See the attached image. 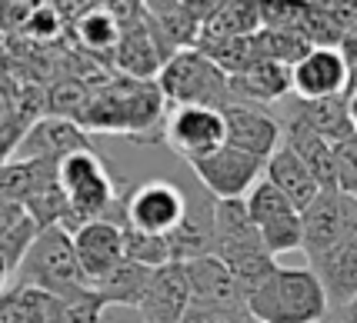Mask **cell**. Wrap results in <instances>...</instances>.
<instances>
[{
  "instance_id": "9c48e42d",
  "label": "cell",
  "mask_w": 357,
  "mask_h": 323,
  "mask_svg": "<svg viewBox=\"0 0 357 323\" xmlns=\"http://www.w3.org/2000/svg\"><path fill=\"white\" fill-rule=\"evenodd\" d=\"M248 214L254 220V227L261 233L264 246L278 257V253H291V250H301L304 244V220H301V210L294 203L280 194L271 180H261V184L250 190L248 197Z\"/></svg>"
},
{
  "instance_id": "4fadbf2b",
  "label": "cell",
  "mask_w": 357,
  "mask_h": 323,
  "mask_svg": "<svg viewBox=\"0 0 357 323\" xmlns=\"http://www.w3.org/2000/svg\"><path fill=\"white\" fill-rule=\"evenodd\" d=\"M77 150H93L91 137L80 123L67 117H40L27 127V134L14 147V160H44V164H61L63 157L77 154Z\"/></svg>"
},
{
  "instance_id": "836d02e7",
  "label": "cell",
  "mask_w": 357,
  "mask_h": 323,
  "mask_svg": "<svg viewBox=\"0 0 357 323\" xmlns=\"http://www.w3.org/2000/svg\"><path fill=\"white\" fill-rule=\"evenodd\" d=\"M124 250H127V260L140 263V267H164V263H177L174 260V246L171 237H151V233H140L130 230L124 223Z\"/></svg>"
},
{
  "instance_id": "d590c367",
  "label": "cell",
  "mask_w": 357,
  "mask_h": 323,
  "mask_svg": "<svg viewBox=\"0 0 357 323\" xmlns=\"http://www.w3.org/2000/svg\"><path fill=\"white\" fill-rule=\"evenodd\" d=\"M181 323H254L248 307H214V304H190Z\"/></svg>"
},
{
  "instance_id": "3957f363",
  "label": "cell",
  "mask_w": 357,
  "mask_h": 323,
  "mask_svg": "<svg viewBox=\"0 0 357 323\" xmlns=\"http://www.w3.org/2000/svg\"><path fill=\"white\" fill-rule=\"evenodd\" d=\"M214 253L231 267V274L244 287V293H250L278 267L274 253L264 246L261 233L254 227L244 200L214 203Z\"/></svg>"
},
{
  "instance_id": "30bf717a",
  "label": "cell",
  "mask_w": 357,
  "mask_h": 323,
  "mask_svg": "<svg viewBox=\"0 0 357 323\" xmlns=\"http://www.w3.org/2000/svg\"><path fill=\"white\" fill-rule=\"evenodd\" d=\"M197 184L214 197V200H244L254 187L261 184V173H264V160L237 150L231 143L218 147L214 154L201 157L190 164Z\"/></svg>"
},
{
  "instance_id": "7bdbcfd3",
  "label": "cell",
  "mask_w": 357,
  "mask_h": 323,
  "mask_svg": "<svg viewBox=\"0 0 357 323\" xmlns=\"http://www.w3.org/2000/svg\"><path fill=\"white\" fill-rule=\"evenodd\" d=\"M307 3H314V7H337L341 0H307Z\"/></svg>"
},
{
  "instance_id": "b9f144b4",
  "label": "cell",
  "mask_w": 357,
  "mask_h": 323,
  "mask_svg": "<svg viewBox=\"0 0 357 323\" xmlns=\"http://www.w3.org/2000/svg\"><path fill=\"white\" fill-rule=\"evenodd\" d=\"M344 100H347V117L354 123V134H357V87L354 90H344Z\"/></svg>"
},
{
  "instance_id": "ba28073f",
  "label": "cell",
  "mask_w": 357,
  "mask_h": 323,
  "mask_svg": "<svg viewBox=\"0 0 357 323\" xmlns=\"http://www.w3.org/2000/svg\"><path fill=\"white\" fill-rule=\"evenodd\" d=\"M190 210L187 190L174 180H147L134 187V194L124 200V223L130 230L151 233V237H174Z\"/></svg>"
},
{
  "instance_id": "7402d4cb",
  "label": "cell",
  "mask_w": 357,
  "mask_h": 323,
  "mask_svg": "<svg viewBox=\"0 0 357 323\" xmlns=\"http://www.w3.org/2000/svg\"><path fill=\"white\" fill-rule=\"evenodd\" d=\"M284 117H294V120L307 123L314 134H321L331 143H341V140L354 137V123L347 117V100L344 93L337 97H321V100H297L284 110Z\"/></svg>"
},
{
  "instance_id": "8d00e7d4",
  "label": "cell",
  "mask_w": 357,
  "mask_h": 323,
  "mask_svg": "<svg viewBox=\"0 0 357 323\" xmlns=\"http://www.w3.org/2000/svg\"><path fill=\"white\" fill-rule=\"evenodd\" d=\"M344 40L341 54L347 57V63H357V0H344Z\"/></svg>"
},
{
  "instance_id": "e575fe53",
  "label": "cell",
  "mask_w": 357,
  "mask_h": 323,
  "mask_svg": "<svg viewBox=\"0 0 357 323\" xmlns=\"http://www.w3.org/2000/svg\"><path fill=\"white\" fill-rule=\"evenodd\" d=\"M334 177L344 194L357 197V134L334 143Z\"/></svg>"
},
{
  "instance_id": "52a82bcc",
  "label": "cell",
  "mask_w": 357,
  "mask_h": 323,
  "mask_svg": "<svg viewBox=\"0 0 357 323\" xmlns=\"http://www.w3.org/2000/svg\"><path fill=\"white\" fill-rule=\"evenodd\" d=\"M301 220H304L301 250L307 253V263H311L357 233V197L344 194L341 187H324L311 207L301 214Z\"/></svg>"
},
{
  "instance_id": "f1b7e54d",
  "label": "cell",
  "mask_w": 357,
  "mask_h": 323,
  "mask_svg": "<svg viewBox=\"0 0 357 323\" xmlns=\"http://www.w3.org/2000/svg\"><path fill=\"white\" fill-rule=\"evenodd\" d=\"M107 304L97 297V290H84L77 297H44V317L47 323H97L104 317Z\"/></svg>"
},
{
  "instance_id": "cb8c5ba5",
  "label": "cell",
  "mask_w": 357,
  "mask_h": 323,
  "mask_svg": "<svg viewBox=\"0 0 357 323\" xmlns=\"http://www.w3.org/2000/svg\"><path fill=\"white\" fill-rule=\"evenodd\" d=\"M144 14L151 17V24L160 31V37H164L174 50L197 47L201 20L187 10L184 0H144Z\"/></svg>"
},
{
  "instance_id": "4316f807",
  "label": "cell",
  "mask_w": 357,
  "mask_h": 323,
  "mask_svg": "<svg viewBox=\"0 0 357 323\" xmlns=\"http://www.w3.org/2000/svg\"><path fill=\"white\" fill-rule=\"evenodd\" d=\"M147 280H151V267H140L134 260H124L121 267H114L104 280L93 283L97 297L107 304V307H140V297L147 290Z\"/></svg>"
},
{
  "instance_id": "ac0fdd59",
  "label": "cell",
  "mask_w": 357,
  "mask_h": 323,
  "mask_svg": "<svg viewBox=\"0 0 357 323\" xmlns=\"http://www.w3.org/2000/svg\"><path fill=\"white\" fill-rule=\"evenodd\" d=\"M190 304H214V307H248V293L231 274V267L218 253H204L184 263Z\"/></svg>"
},
{
  "instance_id": "7a4b0ae2",
  "label": "cell",
  "mask_w": 357,
  "mask_h": 323,
  "mask_svg": "<svg viewBox=\"0 0 357 323\" xmlns=\"http://www.w3.org/2000/svg\"><path fill=\"white\" fill-rule=\"evenodd\" d=\"M248 310L257 323H324L331 304L311 267H274L248 293Z\"/></svg>"
},
{
  "instance_id": "60d3db41",
  "label": "cell",
  "mask_w": 357,
  "mask_h": 323,
  "mask_svg": "<svg viewBox=\"0 0 357 323\" xmlns=\"http://www.w3.org/2000/svg\"><path fill=\"white\" fill-rule=\"evenodd\" d=\"M7 280H14V267L3 257V250H0V293L7 290Z\"/></svg>"
},
{
  "instance_id": "ffe728a7",
  "label": "cell",
  "mask_w": 357,
  "mask_h": 323,
  "mask_svg": "<svg viewBox=\"0 0 357 323\" xmlns=\"http://www.w3.org/2000/svg\"><path fill=\"white\" fill-rule=\"evenodd\" d=\"M307 267H311L314 274H317V280H321L331 310L351 304L357 297V233L347 237L344 244H337L334 250L321 253V257L311 260Z\"/></svg>"
},
{
  "instance_id": "603a6c76",
  "label": "cell",
  "mask_w": 357,
  "mask_h": 323,
  "mask_svg": "<svg viewBox=\"0 0 357 323\" xmlns=\"http://www.w3.org/2000/svg\"><path fill=\"white\" fill-rule=\"evenodd\" d=\"M280 127H284V147H291L304 164L317 177L321 187H337V177H334V143L324 140L321 134H314L307 123L294 120V117H280Z\"/></svg>"
},
{
  "instance_id": "277c9868",
  "label": "cell",
  "mask_w": 357,
  "mask_h": 323,
  "mask_svg": "<svg viewBox=\"0 0 357 323\" xmlns=\"http://www.w3.org/2000/svg\"><path fill=\"white\" fill-rule=\"evenodd\" d=\"M14 283L20 287H37L54 297H77V293L91 290V283L84 277L74 253V233L54 223L33 237L31 250L24 253V260L17 267Z\"/></svg>"
},
{
  "instance_id": "5b68a950",
  "label": "cell",
  "mask_w": 357,
  "mask_h": 323,
  "mask_svg": "<svg viewBox=\"0 0 357 323\" xmlns=\"http://www.w3.org/2000/svg\"><path fill=\"white\" fill-rule=\"evenodd\" d=\"M157 87L171 107H218L231 104V77L204 54L201 47H184L160 67Z\"/></svg>"
},
{
  "instance_id": "ab89813d",
  "label": "cell",
  "mask_w": 357,
  "mask_h": 323,
  "mask_svg": "<svg viewBox=\"0 0 357 323\" xmlns=\"http://www.w3.org/2000/svg\"><path fill=\"white\" fill-rule=\"evenodd\" d=\"M324 323H357V297L351 300V304H344V307L331 310V317H327Z\"/></svg>"
},
{
  "instance_id": "8fae6325",
  "label": "cell",
  "mask_w": 357,
  "mask_h": 323,
  "mask_svg": "<svg viewBox=\"0 0 357 323\" xmlns=\"http://www.w3.org/2000/svg\"><path fill=\"white\" fill-rule=\"evenodd\" d=\"M164 143L187 164L214 154L227 143L224 110L218 107H171L164 120Z\"/></svg>"
},
{
  "instance_id": "1f68e13d",
  "label": "cell",
  "mask_w": 357,
  "mask_h": 323,
  "mask_svg": "<svg viewBox=\"0 0 357 323\" xmlns=\"http://www.w3.org/2000/svg\"><path fill=\"white\" fill-rule=\"evenodd\" d=\"M257 7H261V27L304 37L307 17H311V3L307 0H257Z\"/></svg>"
},
{
  "instance_id": "83f0119b",
  "label": "cell",
  "mask_w": 357,
  "mask_h": 323,
  "mask_svg": "<svg viewBox=\"0 0 357 323\" xmlns=\"http://www.w3.org/2000/svg\"><path fill=\"white\" fill-rule=\"evenodd\" d=\"M93 100V87L84 84L80 77H61L54 80L44 93V104L50 110V117H67L74 123H84L87 110Z\"/></svg>"
},
{
  "instance_id": "d6a6232c",
  "label": "cell",
  "mask_w": 357,
  "mask_h": 323,
  "mask_svg": "<svg viewBox=\"0 0 357 323\" xmlns=\"http://www.w3.org/2000/svg\"><path fill=\"white\" fill-rule=\"evenodd\" d=\"M254 44H257V57L261 61H278V63H287V67H294L311 50V44L301 33L267 31V27H261V31L254 33Z\"/></svg>"
},
{
  "instance_id": "f546056e",
  "label": "cell",
  "mask_w": 357,
  "mask_h": 323,
  "mask_svg": "<svg viewBox=\"0 0 357 323\" xmlns=\"http://www.w3.org/2000/svg\"><path fill=\"white\" fill-rule=\"evenodd\" d=\"M121 33H124V27H121L104 7H93V10H87V14L77 20L80 44L87 47V50H93V54H110V57H114V50L121 44Z\"/></svg>"
},
{
  "instance_id": "ee69618b",
  "label": "cell",
  "mask_w": 357,
  "mask_h": 323,
  "mask_svg": "<svg viewBox=\"0 0 357 323\" xmlns=\"http://www.w3.org/2000/svg\"><path fill=\"white\" fill-rule=\"evenodd\" d=\"M0 160H7V154H3V150H0Z\"/></svg>"
},
{
  "instance_id": "9a60e30c",
  "label": "cell",
  "mask_w": 357,
  "mask_h": 323,
  "mask_svg": "<svg viewBox=\"0 0 357 323\" xmlns=\"http://www.w3.org/2000/svg\"><path fill=\"white\" fill-rule=\"evenodd\" d=\"M174 50L160 31L151 24V17L144 14L137 24H130L124 33H121V44L114 50V63L124 77H137V80H157L160 67L171 61Z\"/></svg>"
},
{
  "instance_id": "8992f818",
  "label": "cell",
  "mask_w": 357,
  "mask_h": 323,
  "mask_svg": "<svg viewBox=\"0 0 357 323\" xmlns=\"http://www.w3.org/2000/svg\"><path fill=\"white\" fill-rule=\"evenodd\" d=\"M57 184L67 197V230L74 233L87 220H107V210L117 203V187L104 160L93 150H77L57 164Z\"/></svg>"
},
{
  "instance_id": "f35d334b",
  "label": "cell",
  "mask_w": 357,
  "mask_h": 323,
  "mask_svg": "<svg viewBox=\"0 0 357 323\" xmlns=\"http://www.w3.org/2000/svg\"><path fill=\"white\" fill-rule=\"evenodd\" d=\"M97 323H147V320H144L140 310H134V307H107Z\"/></svg>"
},
{
  "instance_id": "2e32d148",
  "label": "cell",
  "mask_w": 357,
  "mask_h": 323,
  "mask_svg": "<svg viewBox=\"0 0 357 323\" xmlns=\"http://www.w3.org/2000/svg\"><path fill=\"white\" fill-rule=\"evenodd\" d=\"M224 123H227V143L250 157H257V160H264V164L284 143L280 117H274L267 107H254V104H237L234 100V104L224 107Z\"/></svg>"
},
{
  "instance_id": "6da1fadb",
  "label": "cell",
  "mask_w": 357,
  "mask_h": 323,
  "mask_svg": "<svg viewBox=\"0 0 357 323\" xmlns=\"http://www.w3.org/2000/svg\"><path fill=\"white\" fill-rule=\"evenodd\" d=\"M167 100L157 87V80L137 77H110L100 87H93L91 110L84 117L87 134H107V137L164 140V120H167Z\"/></svg>"
},
{
  "instance_id": "d6986e66",
  "label": "cell",
  "mask_w": 357,
  "mask_h": 323,
  "mask_svg": "<svg viewBox=\"0 0 357 323\" xmlns=\"http://www.w3.org/2000/svg\"><path fill=\"white\" fill-rule=\"evenodd\" d=\"M291 97V67L278 61H257L231 77V104L271 107Z\"/></svg>"
},
{
  "instance_id": "e0dca14e",
  "label": "cell",
  "mask_w": 357,
  "mask_h": 323,
  "mask_svg": "<svg viewBox=\"0 0 357 323\" xmlns=\"http://www.w3.org/2000/svg\"><path fill=\"white\" fill-rule=\"evenodd\" d=\"M190 307V287H187L184 263H164L151 270L147 290L140 297V317L147 323H181Z\"/></svg>"
},
{
  "instance_id": "7c38bea8",
  "label": "cell",
  "mask_w": 357,
  "mask_h": 323,
  "mask_svg": "<svg viewBox=\"0 0 357 323\" xmlns=\"http://www.w3.org/2000/svg\"><path fill=\"white\" fill-rule=\"evenodd\" d=\"M351 63L337 47H311L291 67V93L297 100H321L347 90Z\"/></svg>"
},
{
  "instance_id": "4dcf8cb0",
  "label": "cell",
  "mask_w": 357,
  "mask_h": 323,
  "mask_svg": "<svg viewBox=\"0 0 357 323\" xmlns=\"http://www.w3.org/2000/svg\"><path fill=\"white\" fill-rule=\"evenodd\" d=\"M44 297L47 293L37 287H7L0 293V323H47Z\"/></svg>"
},
{
  "instance_id": "44dd1931",
  "label": "cell",
  "mask_w": 357,
  "mask_h": 323,
  "mask_svg": "<svg viewBox=\"0 0 357 323\" xmlns=\"http://www.w3.org/2000/svg\"><path fill=\"white\" fill-rule=\"evenodd\" d=\"M264 173H267L264 180H271V184L278 187L280 194L294 203L301 214H304V210L314 203V197L324 190V187L317 184V177L307 170V164H304L291 147H284V143L271 154V160L264 164Z\"/></svg>"
},
{
  "instance_id": "5bb4252c",
  "label": "cell",
  "mask_w": 357,
  "mask_h": 323,
  "mask_svg": "<svg viewBox=\"0 0 357 323\" xmlns=\"http://www.w3.org/2000/svg\"><path fill=\"white\" fill-rule=\"evenodd\" d=\"M74 253H77V263L84 270L87 283H97L104 280L114 270L127 260L124 250V223L117 220H87L74 230Z\"/></svg>"
},
{
  "instance_id": "484cf974",
  "label": "cell",
  "mask_w": 357,
  "mask_h": 323,
  "mask_svg": "<svg viewBox=\"0 0 357 323\" xmlns=\"http://www.w3.org/2000/svg\"><path fill=\"white\" fill-rule=\"evenodd\" d=\"M57 173V164H44V160H0V203H27L37 187L50 180Z\"/></svg>"
},
{
  "instance_id": "74e56055",
  "label": "cell",
  "mask_w": 357,
  "mask_h": 323,
  "mask_svg": "<svg viewBox=\"0 0 357 323\" xmlns=\"http://www.w3.org/2000/svg\"><path fill=\"white\" fill-rule=\"evenodd\" d=\"M27 220V210L20 203H0V237H7Z\"/></svg>"
},
{
  "instance_id": "d4e9b609",
  "label": "cell",
  "mask_w": 357,
  "mask_h": 323,
  "mask_svg": "<svg viewBox=\"0 0 357 323\" xmlns=\"http://www.w3.org/2000/svg\"><path fill=\"white\" fill-rule=\"evenodd\" d=\"M257 31H261V7H257V0H227L218 14L201 27L197 47L231 40V37H250Z\"/></svg>"
}]
</instances>
